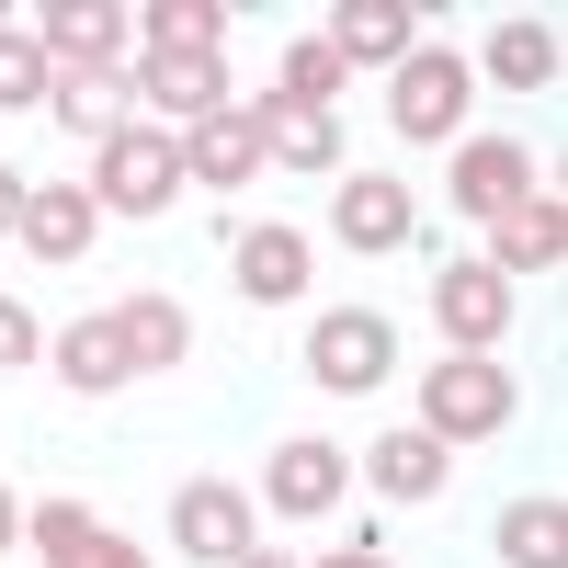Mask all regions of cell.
<instances>
[{"instance_id": "1", "label": "cell", "mask_w": 568, "mask_h": 568, "mask_svg": "<svg viewBox=\"0 0 568 568\" xmlns=\"http://www.w3.org/2000/svg\"><path fill=\"white\" fill-rule=\"evenodd\" d=\"M500 420H511V375L489 353L433 364V387H420V433L433 444H478V433H500Z\"/></svg>"}, {"instance_id": "2", "label": "cell", "mask_w": 568, "mask_h": 568, "mask_svg": "<svg viewBox=\"0 0 568 568\" xmlns=\"http://www.w3.org/2000/svg\"><path fill=\"white\" fill-rule=\"evenodd\" d=\"M171 182H182L171 125H114V136H103V205H114V216H149V205H171Z\"/></svg>"}, {"instance_id": "3", "label": "cell", "mask_w": 568, "mask_h": 568, "mask_svg": "<svg viewBox=\"0 0 568 568\" xmlns=\"http://www.w3.org/2000/svg\"><path fill=\"white\" fill-rule=\"evenodd\" d=\"M387 364H398V342H387V318H375V307H342V318L307 329V375H318V387H342V398H364Z\"/></svg>"}, {"instance_id": "4", "label": "cell", "mask_w": 568, "mask_h": 568, "mask_svg": "<svg viewBox=\"0 0 568 568\" xmlns=\"http://www.w3.org/2000/svg\"><path fill=\"white\" fill-rule=\"evenodd\" d=\"M387 103H398V136H420V149H444V136H455V114H466V69H455V58H433V45H409V58H398V91H387Z\"/></svg>"}, {"instance_id": "5", "label": "cell", "mask_w": 568, "mask_h": 568, "mask_svg": "<svg viewBox=\"0 0 568 568\" xmlns=\"http://www.w3.org/2000/svg\"><path fill=\"white\" fill-rule=\"evenodd\" d=\"M433 318H444L455 353H489L500 318H511V284H500L489 262H444V273H433Z\"/></svg>"}, {"instance_id": "6", "label": "cell", "mask_w": 568, "mask_h": 568, "mask_svg": "<svg viewBox=\"0 0 568 568\" xmlns=\"http://www.w3.org/2000/svg\"><path fill=\"white\" fill-rule=\"evenodd\" d=\"M149 103L160 114H182V125H205V114H227V80H216V45H149Z\"/></svg>"}, {"instance_id": "7", "label": "cell", "mask_w": 568, "mask_h": 568, "mask_svg": "<svg viewBox=\"0 0 568 568\" xmlns=\"http://www.w3.org/2000/svg\"><path fill=\"white\" fill-rule=\"evenodd\" d=\"M91 227H103V205H91L80 182H45V194H23V227H12V240L45 251V262H80V251H91Z\"/></svg>"}, {"instance_id": "8", "label": "cell", "mask_w": 568, "mask_h": 568, "mask_svg": "<svg viewBox=\"0 0 568 568\" xmlns=\"http://www.w3.org/2000/svg\"><path fill=\"white\" fill-rule=\"evenodd\" d=\"M171 546H182V557H251V500H240V489H182Z\"/></svg>"}, {"instance_id": "9", "label": "cell", "mask_w": 568, "mask_h": 568, "mask_svg": "<svg viewBox=\"0 0 568 568\" xmlns=\"http://www.w3.org/2000/svg\"><path fill=\"white\" fill-rule=\"evenodd\" d=\"M34 546H45V568H149L125 535H103L80 500H58V511H34Z\"/></svg>"}, {"instance_id": "10", "label": "cell", "mask_w": 568, "mask_h": 568, "mask_svg": "<svg viewBox=\"0 0 568 568\" xmlns=\"http://www.w3.org/2000/svg\"><path fill=\"white\" fill-rule=\"evenodd\" d=\"M409 34H420V12H398V0H342L318 45L353 69V58H409Z\"/></svg>"}, {"instance_id": "11", "label": "cell", "mask_w": 568, "mask_h": 568, "mask_svg": "<svg viewBox=\"0 0 568 568\" xmlns=\"http://www.w3.org/2000/svg\"><path fill=\"white\" fill-rule=\"evenodd\" d=\"M342 240H353V251H398V240H409V194H398L387 171H353V182H342Z\"/></svg>"}, {"instance_id": "12", "label": "cell", "mask_w": 568, "mask_h": 568, "mask_svg": "<svg viewBox=\"0 0 568 568\" xmlns=\"http://www.w3.org/2000/svg\"><path fill=\"white\" fill-rule=\"evenodd\" d=\"M251 125H262V160H284V171H329L342 160V125L307 114V103H262Z\"/></svg>"}, {"instance_id": "13", "label": "cell", "mask_w": 568, "mask_h": 568, "mask_svg": "<svg viewBox=\"0 0 568 568\" xmlns=\"http://www.w3.org/2000/svg\"><path fill=\"white\" fill-rule=\"evenodd\" d=\"M182 171L194 182H251L262 171V125L251 114H205L194 136H182Z\"/></svg>"}, {"instance_id": "14", "label": "cell", "mask_w": 568, "mask_h": 568, "mask_svg": "<svg viewBox=\"0 0 568 568\" xmlns=\"http://www.w3.org/2000/svg\"><path fill=\"white\" fill-rule=\"evenodd\" d=\"M557 251H568L557 194H524V205L500 216V262H489V273H557Z\"/></svg>"}, {"instance_id": "15", "label": "cell", "mask_w": 568, "mask_h": 568, "mask_svg": "<svg viewBox=\"0 0 568 568\" xmlns=\"http://www.w3.org/2000/svg\"><path fill=\"white\" fill-rule=\"evenodd\" d=\"M524 194H535V182H524V149H466V160H455V205H466V216H511Z\"/></svg>"}, {"instance_id": "16", "label": "cell", "mask_w": 568, "mask_h": 568, "mask_svg": "<svg viewBox=\"0 0 568 568\" xmlns=\"http://www.w3.org/2000/svg\"><path fill=\"white\" fill-rule=\"evenodd\" d=\"M364 478L387 489V500H433V489H444V444H433V433H387V444L364 455Z\"/></svg>"}, {"instance_id": "17", "label": "cell", "mask_w": 568, "mask_h": 568, "mask_svg": "<svg viewBox=\"0 0 568 568\" xmlns=\"http://www.w3.org/2000/svg\"><path fill=\"white\" fill-rule=\"evenodd\" d=\"M500 557L511 568H568V511L557 500H511L500 511Z\"/></svg>"}, {"instance_id": "18", "label": "cell", "mask_w": 568, "mask_h": 568, "mask_svg": "<svg viewBox=\"0 0 568 568\" xmlns=\"http://www.w3.org/2000/svg\"><path fill=\"white\" fill-rule=\"evenodd\" d=\"M58 375H69V387H125V375H136L125 364V329L114 318H80L69 342H58Z\"/></svg>"}, {"instance_id": "19", "label": "cell", "mask_w": 568, "mask_h": 568, "mask_svg": "<svg viewBox=\"0 0 568 568\" xmlns=\"http://www.w3.org/2000/svg\"><path fill=\"white\" fill-rule=\"evenodd\" d=\"M273 500L284 511H329V500H342V455H329V444H284L273 455Z\"/></svg>"}, {"instance_id": "20", "label": "cell", "mask_w": 568, "mask_h": 568, "mask_svg": "<svg viewBox=\"0 0 568 568\" xmlns=\"http://www.w3.org/2000/svg\"><path fill=\"white\" fill-rule=\"evenodd\" d=\"M240 284H251V296H296V284H307V240H296V227H251V240H240Z\"/></svg>"}, {"instance_id": "21", "label": "cell", "mask_w": 568, "mask_h": 568, "mask_svg": "<svg viewBox=\"0 0 568 568\" xmlns=\"http://www.w3.org/2000/svg\"><path fill=\"white\" fill-rule=\"evenodd\" d=\"M45 103H58V125L114 136V114H125V80H114V69H69V80H45Z\"/></svg>"}, {"instance_id": "22", "label": "cell", "mask_w": 568, "mask_h": 568, "mask_svg": "<svg viewBox=\"0 0 568 568\" xmlns=\"http://www.w3.org/2000/svg\"><path fill=\"white\" fill-rule=\"evenodd\" d=\"M489 69H500L511 91H546V80H557V23H535V12H524V23H500Z\"/></svg>"}, {"instance_id": "23", "label": "cell", "mask_w": 568, "mask_h": 568, "mask_svg": "<svg viewBox=\"0 0 568 568\" xmlns=\"http://www.w3.org/2000/svg\"><path fill=\"white\" fill-rule=\"evenodd\" d=\"M114 34H125V12H91V0H58V12H45V45H69V69H103Z\"/></svg>"}, {"instance_id": "24", "label": "cell", "mask_w": 568, "mask_h": 568, "mask_svg": "<svg viewBox=\"0 0 568 568\" xmlns=\"http://www.w3.org/2000/svg\"><path fill=\"white\" fill-rule=\"evenodd\" d=\"M114 329H125V364H182V342H194V329H182V307H160V296H136Z\"/></svg>"}, {"instance_id": "25", "label": "cell", "mask_w": 568, "mask_h": 568, "mask_svg": "<svg viewBox=\"0 0 568 568\" xmlns=\"http://www.w3.org/2000/svg\"><path fill=\"white\" fill-rule=\"evenodd\" d=\"M329 91H342V58H329V45H296V58H284V103L329 114Z\"/></svg>"}, {"instance_id": "26", "label": "cell", "mask_w": 568, "mask_h": 568, "mask_svg": "<svg viewBox=\"0 0 568 568\" xmlns=\"http://www.w3.org/2000/svg\"><path fill=\"white\" fill-rule=\"evenodd\" d=\"M216 23H227V12H205V0H160V12H149L160 45H216Z\"/></svg>"}, {"instance_id": "27", "label": "cell", "mask_w": 568, "mask_h": 568, "mask_svg": "<svg viewBox=\"0 0 568 568\" xmlns=\"http://www.w3.org/2000/svg\"><path fill=\"white\" fill-rule=\"evenodd\" d=\"M45 91V58H34V34H0V103H34Z\"/></svg>"}, {"instance_id": "28", "label": "cell", "mask_w": 568, "mask_h": 568, "mask_svg": "<svg viewBox=\"0 0 568 568\" xmlns=\"http://www.w3.org/2000/svg\"><path fill=\"white\" fill-rule=\"evenodd\" d=\"M34 353H45V342H34V318H23L12 296H0V364H34Z\"/></svg>"}, {"instance_id": "29", "label": "cell", "mask_w": 568, "mask_h": 568, "mask_svg": "<svg viewBox=\"0 0 568 568\" xmlns=\"http://www.w3.org/2000/svg\"><path fill=\"white\" fill-rule=\"evenodd\" d=\"M23 194H34V182H12V171H0V240L23 227Z\"/></svg>"}, {"instance_id": "30", "label": "cell", "mask_w": 568, "mask_h": 568, "mask_svg": "<svg viewBox=\"0 0 568 568\" xmlns=\"http://www.w3.org/2000/svg\"><path fill=\"white\" fill-rule=\"evenodd\" d=\"M318 568H387V557H375V546H342V557H318Z\"/></svg>"}, {"instance_id": "31", "label": "cell", "mask_w": 568, "mask_h": 568, "mask_svg": "<svg viewBox=\"0 0 568 568\" xmlns=\"http://www.w3.org/2000/svg\"><path fill=\"white\" fill-rule=\"evenodd\" d=\"M12 535H23V511H12V489H0V546H12Z\"/></svg>"}, {"instance_id": "32", "label": "cell", "mask_w": 568, "mask_h": 568, "mask_svg": "<svg viewBox=\"0 0 568 568\" xmlns=\"http://www.w3.org/2000/svg\"><path fill=\"white\" fill-rule=\"evenodd\" d=\"M240 568H284V557H273V546H262V557H240Z\"/></svg>"}]
</instances>
